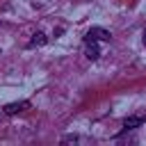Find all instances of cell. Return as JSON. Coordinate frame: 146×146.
<instances>
[{
  "mask_svg": "<svg viewBox=\"0 0 146 146\" xmlns=\"http://www.w3.org/2000/svg\"><path fill=\"white\" fill-rule=\"evenodd\" d=\"M112 39V34H110V30H105V27H91L87 34H84V43H94V41H110Z\"/></svg>",
  "mask_w": 146,
  "mask_h": 146,
  "instance_id": "1",
  "label": "cell"
},
{
  "mask_svg": "<svg viewBox=\"0 0 146 146\" xmlns=\"http://www.w3.org/2000/svg\"><path fill=\"white\" fill-rule=\"evenodd\" d=\"M5 110V114H18V112H25V110H30V103L27 100H18V103H9V105H5L2 107Z\"/></svg>",
  "mask_w": 146,
  "mask_h": 146,
  "instance_id": "2",
  "label": "cell"
},
{
  "mask_svg": "<svg viewBox=\"0 0 146 146\" xmlns=\"http://www.w3.org/2000/svg\"><path fill=\"white\" fill-rule=\"evenodd\" d=\"M84 57H87L89 62H96V59L100 57V48H98V41H94V43H87V48H84Z\"/></svg>",
  "mask_w": 146,
  "mask_h": 146,
  "instance_id": "3",
  "label": "cell"
},
{
  "mask_svg": "<svg viewBox=\"0 0 146 146\" xmlns=\"http://www.w3.org/2000/svg\"><path fill=\"white\" fill-rule=\"evenodd\" d=\"M62 144H94L89 137H80V135H64L62 137Z\"/></svg>",
  "mask_w": 146,
  "mask_h": 146,
  "instance_id": "4",
  "label": "cell"
},
{
  "mask_svg": "<svg viewBox=\"0 0 146 146\" xmlns=\"http://www.w3.org/2000/svg\"><path fill=\"white\" fill-rule=\"evenodd\" d=\"M144 123V116H125L123 119V130H135Z\"/></svg>",
  "mask_w": 146,
  "mask_h": 146,
  "instance_id": "5",
  "label": "cell"
},
{
  "mask_svg": "<svg viewBox=\"0 0 146 146\" xmlns=\"http://www.w3.org/2000/svg\"><path fill=\"white\" fill-rule=\"evenodd\" d=\"M48 41V36L43 34V32H34L32 34V41H30V48H34V46H43Z\"/></svg>",
  "mask_w": 146,
  "mask_h": 146,
  "instance_id": "6",
  "label": "cell"
},
{
  "mask_svg": "<svg viewBox=\"0 0 146 146\" xmlns=\"http://www.w3.org/2000/svg\"><path fill=\"white\" fill-rule=\"evenodd\" d=\"M141 41H144V46H146V27H144V32H141Z\"/></svg>",
  "mask_w": 146,
  "mask_h": 146,
  "instance_id": "7",
  "label": "cell"
}]
</instances>
